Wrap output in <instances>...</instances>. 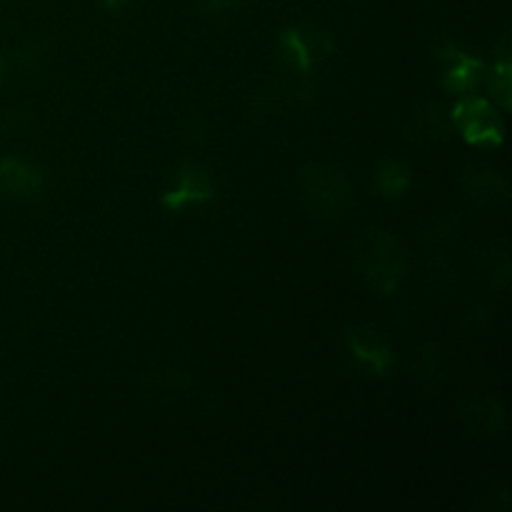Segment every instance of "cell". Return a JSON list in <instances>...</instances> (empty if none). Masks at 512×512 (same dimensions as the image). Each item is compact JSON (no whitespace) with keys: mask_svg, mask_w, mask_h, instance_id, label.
<instances>
[{"mask_svg":"<svg viewBox=\"0 0 512 512\" xmlns=\"http://www.w3.org/2000/svg\"><path fill=\"white\" fill-rule=\"evenodd\" d=\"M458 418L463 423L465 433L483 440L498 438V435H503L505 425H508V415H505V408L500 405V400L483 393L468 395L458 405Z\"/></svg>","mask_w":512,"mask_h":512,"instance_id":"7","label":"cell"},{"mask_svg":"<svg viewBox=\"0 0 512 512\" xmlns=\"http://www.w3.org/2000/svg\"><path fill=\"white\" fill-rule=\"evenodd\" d=\"M413 370H415V378H418L420 383L428 385V388H435L438 378H440V375H443V368H440L438 345L425 343L423 348H420L418 353H415Z\"/></svg>","mask_w":512,"mask_h":512,"instance_id":"15","label":"cell"},{"mask_svg":"<svg viewBox=\"0 0 512 512\" xmlns=\"http://www.w3.org/2000/svg\"><path fill=\"white\" fill-rule=\"evenodd\" d=\"M150 378H153V388H150L153 395H165V398H178L185 385L190 383L188 375L173 365H168L165 370H155V373H150Z\"/></svg>","mask_w":512,"mask_h":512,"instance_id":"19","label":"cell"},{"mask_svg":"<svg viewBox=\"0 0 512 512\" xmlns=\"http://www.w3.org/2000/svg\"><path fill=\"white\" fill-rule=\"evenodd\" d=\"M478 270L485 278V283L495 290L508 288L510 283V255L505 248H485L478 258Z\"/></svg>","mask_w":512,"mask_h":512,"instance_id":"13","label":"cell"},{"mask_svg":"<svg viewBox=\"0 0 512 512\" xmlns=\"http://www.w3.org/2000/svg\"><path fill=\"white\" fill-rule=\"evenodd\" d=\"M458 215L450 213H435L430 218H425V223L420 225V240L425 243H440V240H448L458 233Z\"/></svg>","mask_w":512,"mask_h":512,"instance_id":"16","label":"cell"},{"mask_svg":"<svg viewBox=\"0 0 512 512\" xmlns=\"http://www.w3.org/2000/svg\"><path fill=\"white\" fill-rule=\"evenodd\" d=\"M353 265L373 293L393 295L408 275V253L393 233L375 228L355 243Z\"/></svg>","mask_w":512,"mask_h":512,"instance_id":"1","label":"cell"},{"mask_svg":"<svg viewBox=\"0 0 512 512\" xmlns=\"http://www.w3.org/2000/svg\"><path fill=\"white\" fill-rule=\"evenodd\" d=\"M450 120H453V128L470 145H490V148H498L505 138V125L500 120L498 110L493 108L490 100L478 98L473 93L463 95V100H458L453 105Z\"/></svg>","mask_w":512,"mask_h":512,"instance_id":"3","label":"cell"},{"mask_svg":"<svg viewBox=\"0 0 512 512\" xmlns=\"http://www.w3.org/2000/svg\"><path fill=\"white\" fill-rule=\"evenodd\" d=\"M3 78H5V60L0 58V83H3Z\"/></svg>","mask_w":512,"mask_h":512,"instance_id":"22","label":"cell"},{"mask_svg":"<svg viewBox=\"0 0 512 512\" xmlns=\"http://www.w3.org/2000/svg\"><path fill=\"white\" fill-rule=\"evenodd\" d=\"M490 93L493 100L503 110H510L512 105V63L508 55H500L498 63L493 65V73H490Z\"/></svg>","mask_w":512,"mask_h":512,"instance_id":"14","label":"cell"},{"mask_svg":"<svg viewBox=\"0 0 512 512\" xmlns=\"http://www.w3.org/2000/svg\"><path fill=\"white\" fill-rule=\"evenodd\" d=\"M215 198H218V188H215V180L210 178L208 170L188 163L175 173L173 188L165 190L160 205L170 213H178V210L190 208V205L213 203Z\"/></svg>","mask_w":512,"mask_h":512,"instance_id":"5","label":"cell"},{"mask_svg":"<svg viewBox=\"0 0 512 512\" xmlns=\"http://www.w3.org/2000/svg\"><path fill=\"white\" fill-rule=\"evenodd\" d=\"M288 93L290 88L283 83V80H268V83L255 93L253 108L258 110V113H275V110H280L285 103H288L290 98Z\"/></svg>","mask_w":512,"mask_h":512,"instance_id":"18","label":"cell"},{"mask_svg":"<svg viewBox=\"0 0 512 512\" xmlns=\"http://www.w3.org/2000/svg\"><path fill=\"white\" fill-rule=\"evenodd\" d=\"M48 53L50 50L43 40H28V43H23L15 50V65H18L20 73L35 75L38 70H43Z\"/></svg>","mask_w":512,"mask_h":512,"instance_id":"17","label":"cell"},{"mask_svg":"<svg viewBox=\"0 0 512 512\" xmlns=\"http://www.w3.org/2000/svg\"><path fill=\"white\" fill-rule=\"evenodd\" d=\"M235 3H238V0H203V5H205V10H208V13H225V10H230V8H235Z\"/></svg>","mask_w":512,"mask_h":512,"instance_id":"20","label":"cell"},{"mask_svg":"<svg viewBox=\"0 0 512 512\" xmlns=\"http://www.w3.org/2000/svg\"><path fill=\"white\" fill-rule=\"evenodd\" d=\"M43 188V173L20 158H0V195L30 200Z\"/></svg>","mask_w":512,"mask_h":512,"instance_id":"11","label":"cell"},{"mask_svg":"<svg viewBox=\"0 0 512 512\" xmlns=\"http://www.w3.org/2000/svg\"><path fill=\"white\" fill-rule=\"evenodd\" d=\"M375 190H378L383 198H403L408 193L410 183H413V173H410L408 165L403 160H385L380 163V168L375 170Z\"/></svg>","mask_w":512,"mask_h":512,"instance_id":"12","label":"cell"},{"mask_svg":"<svg viewBox=\"0 0 512 512\" xmlns=\"http://www.w3.org/2000/svg\"><path fill=\"white\" fill-rule=\"evenodd\" d=\"M100 3H103V8L108 10H125L130 8V5L138 3V0H100Z\"/></svg>","mask_w":512,"mask_h":512,"instance_id":"21","label":"cell"},{"mask_svg":"<svg viewBox=\"0 0 512 512\" xmlns=\"http://www.w3.org/2000/svg\"><path fill=\"white\" fill-rule=\"evenodd\" d=\"M280 55L285 63L300 75H310L318 60L328 58L335 50V40L325 30L303 25V28H288L280 33Z\"/></svg>","mask_w":512,"mask_h":512,"instance_id":"4","label":"cell"},{"mask_svg":"<svg viewBox=\"0 0 512 512\" xmlns=\"http://www.w3.org/2000/svg\"><path fill=\"white\" fill-rule=\"evenodd\" d=\"M453 130L450 110L428 100V103L410 110L403 125V138L413 140V143H440V140H448Z\"/></svg>","mask_w":512,"mask_h":512,"instance_id":"9","label":"cell"},{"mask_svg":"<svg viewBox=\"0 0 512 512\" xmlns=\"http://www.w3.org/2000/svg\"><path fill=\"white\" fill-rule=\"evenodd\" d=\"M298 180L303 203L313 218L323 220V223H335L353 210V185L338 165L308 163L300 168Z\"/></svg>","mask_w":512,"mask_h":512,"instance_id":"2","label":"cell"},{"mask_svg":"<svg viewBox=\"0 0 512 512\" xmlns=\"http://www.w3.org/2000/svg\"><path fill=\"white\" fill-rule=\"evenodd\" d=\"M440 58L445 60V78L443 85L450 90V93L458 95H470L475 93V88L480 85L485 75V63L480 58H473V55L463 53L455 45H443L440 48Z\"/></svg>","mask_w":512,"mask_h":512,"instance_id":"10","label":"cell"},{"mask_svg":"<svg viewBox=\"0 0 512 512\" xmlns=\"http://www.w3.org/2000/svg\"><path fill=\"white\" fill-rule=\"evenodd\" d=\"M463 190L470 203L488 210H505L510 203V185L490 165H470L463 173Z\"/></svg>","mask_w":512,"mask_h":512,"instance_id":"8","label":"cell"},{"mask_svg":"<svg viewBox=\"0 0 512 512\" xmlns=\"http://www.w3.org/2000/svg\"><path fill=\"white\" fill-rule=\"evenodd\" d=\"M345 345L358 368H363L368 375L385 378L393 368V350L388 348L383 338L368 325H348L345 328Z\"/></svg>","mask_w":512,"mask_h":512,"instance_id":"6","label":"cell"}]
</instances>
